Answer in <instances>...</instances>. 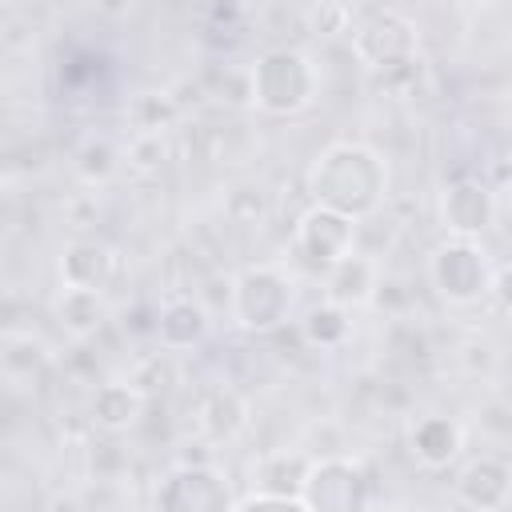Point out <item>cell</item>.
<instances>
[{"label":"cell","mask_w":512,"mask_h":512,"mask_svg":"<svg viewBox=\"0 0 512 512\" xmlns=\"http://www.w3.org/2000/svg\"><path fill=\"white\" fill-rule=\"evenodd\" d=\"M136 408H140L136 392H128V388H104L100 400H96V420L108 424V428H120V424H128L136 416Z\"/></svg>","instance_id":"obj_2"},{"label":"cell","mask_w":512,"mask_h":512,"mask_svg":"<svg viewBox=\"0 0 512 512\" xmlns=\"http://www.w3.org/2000/svg\"><path fill=\"white\" fill-rule=\"evenodd\" d=\"M416 452L428 460V464H444L456 456V444H460V432L448 424V420H424L412 436Z\"/></svg>","instance_id":"obj_1"},{"label":"cell","mask_w":512,"mask_h":512,"mask_svg":"<svg viewBox=\"0 0 512 512\" xmlns=\"http://www.w3.org/2000/svg\"><path fill=\"white\" fill-rule=\"evenodd\" d=\"M500 284H512V268H508V272H504V276H500ZM504 304H508V308H512V292H504Z\"/></svg>","instance_id":"obj_3"}]
</instances>
